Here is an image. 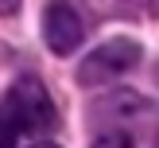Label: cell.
<instances>
[{
    "instance_id": "2",
    "label": "cell",
    "mask_w": 159,
    "mask_h": 148,
    "mask_svg": "<svg viewBox=\"0 0 159 148\" xmlns=\"http://www.w3.org/2000/svg\"><path fill=\"white\" fill-rule=\"evenodd\" d=\"M4 105L12 109V117L20 121V132H23V136H27V132H47V129L54 125L51 93L43 90L39 78H20V82H12Z\"/></svg>"
},
{
    "instance_id": "6",
    "label": "cell",
    "mask_w": 159,
    "mask_h": 148,
    "mask_svg": "<svg viewBox=\"0 0 159 148\" xmlns=\"http://www.w3.org/2000/svg\"><path fill=\"white\" fill-rule=\"evenodd\" d=\"M20 12V0H0V16H16Z\"/></svg>"
},
{
    "instance_id": "7",
    "label": "cell",
    "mask_w": 159,
    "mask_h": 148,
    "mask_svg": "<svg viewBox=\"0 0 159 148\" xmlns=\"http://www.w3.org/2000/svg\"><path fill=\"white\" fill-rule=\"evenodd\" d=\"M128 4H148V0H128ZM152 8L159 12V0H152Z\"/></svg>"
},
{
    "instance_id": "4",
    "label": "cell",
    "mask_w": 159,
    "mask_h": 148,
    "mask_svg": "<svg viewBox=\"0 0 159 148\" xmlns=\"http://www.w3.org/2000/svg\"><path fill=\"white\" fill-rule=\"evenodd\" d=\"M20 121L12 117V109L0 101V148H16V140H20Z\"/></svg>"
},
{
    "instance_id": "5",
    "label": "cell",
    "mask_w": 159,
    "mask_h": 148,
    "mask_svg": "<svg viewBox=\"0 0 159 148\" xmlns=\"http://www.w3.org/2000/svg\"><path fill=\"white\" fill-rule=\"evenodd\" d=\"M93 148H136V140H132V132H124V129H105L97 140H93Z\"/></svg>"
},
{
    "instance_id": "3",
    "label": "cell",
    "mask_w": 159,
    "mask_h": 148,
    "mask_svg": "<svg viewBox=\"0 0 159 148\" xmlns=\"http://www.w3.org/2000/svg\"><path fill=\"white\" fill-rule=\"evenodd\" d=\"M82 39H85V23L78 16V8L70 0H51L43 12V43L54 55H70L82 47Z\"/></svg>"
},
{
    "instance_id": "9",
    "label": "cell",
    "mask_w": 159,
    "mask_h": 148,
    "mask_svg": "<svg viewBox=\"0 0 159 148\" xmlns=\"http://www.w3.org/2000/svg\"><path fill=\"white\" fill-rule=\"evenodd\" d=\"M152 148H159V132H155V140H152Z\"/></svg>"
},
{
    "instance_id": "8",
    "label": "cell",
    "mask_w": 159,
    "mask_h": 148,
    "mask_svg": "<svg viewBox=\"0 0 159 148\" xmlns=\"http://www.w3.org/2000/svg\"><path fill=\"white\" fill-rule=\"evenodd\" d=\"M35 148H58V144H35Z\"/></svg>"
},
{
    "instance_id": "1",
    "label": "cell",
    "mask_w": 159,
    "mask_h": 148,
    "mask_svg": "<svg viewBox=\"0 0 159 148\" xmlns=\"http://www.w3.org/2000/svg\"><path fill=\"white\" fill-rule=\"evenodd\" d=\"M144 62V47L136 39H109L101 43L97 51H89L78 66V82L82 86H101V82H113V78L128 74Z\"/></svg>"
}]
</instances>
